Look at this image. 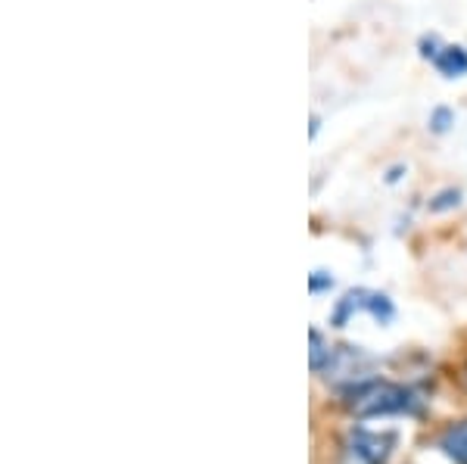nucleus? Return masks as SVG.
Segmentation results:
<instances>
[{"label":"nucleus","mask_w":467,"mask_h":464,"mask_svg":"<svg viewBox=\"0 0 467 464\" xmlns=\"http://www.w3.org/2000/svg\"><path fill=\"white\" fill-rule=\"evenodd\" d=\"M458 203H462V191H442L436 193V197L431 200V212H446V209H455Z\"/></svg>","instance_id":"0eeeda50"},{"label":"nucleus","mask_w":467,"mask_h":464,"mask_svg":"<svg viewBox=\"0 0 467 464\" xmlns=\"http://www.w3.org/2000/svg\"><path fill=\"white\" fill-rule=\"evenodd\" d=\"M396 437L393 433H368V430H356L349 439L352 455H358L365 464H383L393 452Z\"/></svg>","instance_id":"7ed1b4c3"},{"label":"nucleus","mask_w":467,"mask_h":464,"mask_svg":"<svg viewBox=\"0 0 467 464\" xmlns=\"http://www.w3.org/2000/svg\"><path fill=\"white\" fill-rule=\"evenodd\" d=\"M356 312H368L378 325H389L396 315V309H393V303H389L383 294H374V290H349L343 299H340V305L334 309V327H346V321H349Z\"/></svg>","instance_id":"f03ea898"},{"label":"nucleus","mask_w":467,"mask_h":464,"mask_svg":"<svg viewBox=\"0 0 467 464\" xmlns=\"http://www.w3.org/2000/svg\"><path fill=\"white\" fill-rule=\"evenodd\" d=\"M308 340H312V371H321L324 368V362H327L330 358V353H334V349H327V343H324V336L315 331H308Z\"/></svg>","instance_id":"423d86ee"},{"label":"nucleus","mask_w":467,"mask_h":464,"mask_svg":"<svg viewBox=\"0 0 467 464\" xmlns=\"http://www.w3.org/2000/svg\"><path fill=\"white\" fill-rule=\"evenodd\" d=\"M464 387H467V371H464Z\"/></svg>","instance_id":"f8f14e48"},{"label":"nucleus","mask_w":467,"mask_h":464,"mask_svg":"<svg viewBox=\"0 0 467 464\" xmlns=\"http://www.w3.org/2000/svg\"><path fill=\"white\" fill-rule=\"evenodd\" d=\"M451 122H455V116H451V109H449V107L433 109V116H431V131H433V134H446Z\"/></svg>","instance_id":"6e6552de"},{"label":"nucleus","mask_w":467,"mask_h":464,"mask_svg":"<svg viewBox=\"0 0 467 464\" xmlns=\"http://www.w3.org/2000/svg\"><path fill=\"white\" fill-rule=\"evenodd\" d=\"M399 178H402V169H393V171H389L387 181H399Z\"/></svg>","instance_id":"9b49d317"},{"label":"nucleus","mask_w":467,"mask_h":464,"mask_svg":"<svg viewBox=\"0 0 467 464\" xmlns=\"http://www.w3.org/2000/svg\"><path fill=\"white\" fill-rule=\"evenodd\" d=\"M346 406L356 418H383V415H411L418 411V399L411 390L389 380H365V384L349 387Z\"/></svg>","instance_id":"f257e3e1"},{"label":"nucleus","mask_w":467,"mask_h":464,"mask_svg":"<svg viewBox=\"0 0 467 464\" xmlns=\"http://www.w3.org/2000/svg\"><path fill=\"white\" fill-rule=\"evenodd\" d=\"M330 287H334V278H330L327 272L308 274V290H312V294H321V290H330Z\"/></svg>","instance_id":"1a4fd4ad"},{"label":"nucleus","mask_w":467,"mask_h":464,"mask_svg":"<svg viewBox=\"0 0 467 464\" xmlns=\"http://www.w3.org/2000/svg\"><path fill=\"white\" fill-rule=\"evenodd\" d=\"M440 37L431 35V37H420V57H427V59H436L440 57Z\"/></svg>","instance_id":"9d476101"},{"label":"nucleus","mask_w":467,"mask_h":464,"mask_svg":"<svg viewBox=\"0 0 467 464\" xmlns=\"http://www.w3.org/2000/svg\"><path fill=\"white\" fill-rule=\"evenodd\" d=\"M440 449L455 464H467V421L464 424H455V428H449L446 433H442Z\"/></svg>","instance_id":"39448f33"},{"label":"nucleus","mask_w":467,"mask_h":464,"mask_svg":"<svg viewBox=\"0 0 467 464\" xmlns=\"http://www.w3.org/2000/svg\"><path fill=\"white\" fill-rule=\"evenodd\" d=\"M433 63H436V69H440V75H446V78H462V75H467V50L449 44V47L440 50V57H436Z\"/></svg>","instance_id":"20e7f679"}]
</instances>
